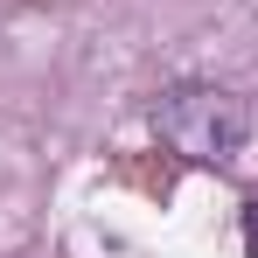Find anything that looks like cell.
<instances>
[{
	"instance_id": "obj_1",
	"label": "cell",
	"mask_w": 258,
	"mask_h": 258,
	"mask_svg": "<svg viewBox=\"0 0 258 258\" xmlns=\"http://www.w3.org/2000/svg\"><path fill=\"white\" fill-rule=\"evenodd\" d=\"M154 133L181 161L223 168V161H237V147L251 133V112H244V98H230V91H216V84H181V91H168L154 105Z\"/></svg>"
},
{
	"instance_id": "obj_2",
	"label": "cell",
	"mask_w": 258,
	"mask_h": 258,
	"mask_svg": "<svg viewBox=\"0 0 258 258\" xmlns=\"http://www.w3.org/2000/svg\"><path fill=\"white\" fill-rule=\"evenodd\" d=\"M244 251L258 258V196H251V203H244Z\"/></svg>"
}]
</instances>
